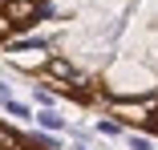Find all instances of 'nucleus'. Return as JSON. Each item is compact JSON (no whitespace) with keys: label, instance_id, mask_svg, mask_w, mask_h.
<instances>
[{"label":"nucleus","instance_id":"0eeeda50","mask_svg":"<svg viewBox=\"0 0 158 150\" xmlns=\"http://www.w3.org/2000/svg\"><path fill=\"white\" fill-rule=\"evenodd\" d=\"M130 146H134V150H154V146H150V142H146V138H134V142H130Z\"/></svg>","mask_w":158,"mask_h":150},{"label":"nucleus","instance_id":"423d86ee","mask_svg":"<svg viewBox=\"0 0 158 150\" xmlns=\"http://www.w3.org/2000/svg\"><path fill=\"white\" fill-rule=\"evenodd\" d=\"M8 28H12V20H8V12H0V41L8 37Z\"/></svg>","mask_w":158,"mask_h":150},{"label":"nucleus","instance_id":"7ed1b4c3","mask_svg":"<svg viewBox=\"0 0 158 150\" xmlns=\"http://www.w3.org/2000/svg\"><path fill=\"white\" fill-rule=\"evenodd\" d=\"M37 122H41L45 130H61V126H65V118L53 114V110H37Z\"/></svg>","mask_w":158,"mask_h":150},{"label":"nucleus","instance_id":"f257e3e1","mask_svg":"<svg viewBox=\"0 0 158 150\" xmlns=\"http://www.w3.org/2000/svg\"><path fill=\"white\" fill-rule=\"evenodd\" d=\"M49 73H53L57 81H65V85H77V81H81L77 69H73L69 61H61V57H53V61H49Z\"/></svg>","mask_w":158,"mask_h":150},{"label":"nucleus","instance_id":"6e6552de","mask_svg":"<svg viewBox=\"0 0 158 150\" xmlns=\"http://www.w3.org/2000/svg\"><path fill=\"white\" fill-rule=\"evenodd\" d=\"M0 98H12V85L8 81H0Z\"/></svg>","mask_w":158,"mask_h":150},{"label":"nucleus","instance_id":"39448f33","mask_svg":"<svg viewBox=\"0 0 158 150\" xmlns=\"http://www.w3.org/2000/svg\"><path fill=\"white\" fill-rule=\"evenodd\" d=\"M98 134H110V138H114V134H118V122H106V118H98Z\"/></svg>","mask_w":158,"mask_h":150},{"label":"nucleus","instance_id":"f03ea898","mask_svg":"<svg viewBox=\"0 0 158 150\" xmlns=\"http://www.w3.org/2000/svg\"><path fill=\"white\" fill-rule=\"evenodd\" d=\"M0 102H4V110L16 118V122H33V110H28L24 102H16V98H0Z\"/></svg>","mask_w":158,"mask_h":150},{"label":"nucleus","instance_id":"20e7f679","mask_svg":"<svg viewBox=\"0 0 158 150\" xmlns=\"http://www.w3.org/2000/svg\"><path fill=\"white\" fill-rule=\"evenodd\" d=\"M33 142H37V150H57V138L53 134H37Z\"/></svg>","mask_w":158,"mask_h":150}]
</instances>
